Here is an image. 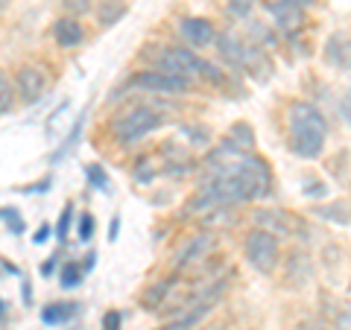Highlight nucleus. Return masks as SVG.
<instances>
[{
	"mask_svg": "<svg viewBox=\"0 0 351 330\" xmlns=\"http://www.w3.org/2000/svg\"><path fill=\"white\" fill-rule=\"evenodd\" d=\"M82 278H85V269L80 266V263H64L62 272H59V281H62V287H64V290L80 287Z\"/></svg>",
	"mask_w": 351,
	"mask_h": 330,
	"instance_id": "22",
	"label": "nucleus"
},
{
	"mask_svg": "<svg viewBox=\"0 0 351 330\" xmlns=\"http://www.w3.org/2000/svg\"><path fill=\"white\" fill-rule=\"evenodd\" d=\"M64 3V9H68V12H73V15H85V12H91V0H62Z\"/></svg>",
	"mask_w": 351,
	"mask_h": 330,
	"instance_id": "28",
	"label": "nucleus"
},
{
	"mask_svg": "<svg viewBox=\"0 0 351 330\" xmlns=\"http://www.w3.org/2000/svg\"><path fill=\"white\" fill-rule=\"evenodd\" d=\"M44 91H47V73L36 64H27V68H21L15 73V94H21V100L24 103H38Z\"/></svg>",
	"mask_w": 351,
	"mask_h": 330,
	"instance_id": "8",
	"label": "nucleus"
},
{
	"mask_svg": "<svg viewBox=\"0 0 351 330\" xmlns=\"http://www.w3.org/2000/svg\"><path fill=\"white\" fill-rule=\"evenodd\" d=\"M290 149L299 158H319L328 140V120L313 103H293L290 105Z\"/></svg>",
	"mask_w": 351,
	"mask_h": 330,
	"instance_id": "1",
	"label": "nucleus"
},
{
	"mask_svg": "<svg viewBox=\"0 0 351 330\" xmlns=\"http://www.w3.org/2000/svg\"><path fill=\"white\" fill-rule=\"evenodd\" d=\"M85 117H88V108H85V112L80 114V120H76V123H73V129L68 131V138H64V144L56 149V152H53V164H56V161H62L64 155H68V152L76 147V140H80V135H82V129H85Z\"/></svg>",
	"mask_w": 351,
	"mask_h": 330,
	"instance_id": "17",
	"label": "nucleus"
},
{
	"mask_svg": "<svg viewBox=\"0 0 351 330\" xmlns=\"http://www.w3.org/2000/svg\"><path fill=\"white\" fill-rule=\"evenodd\" d=\"M202 330H223V327H202Z\"/></svg>",
	"mask_w": 351,
	"mask_h": 330,
	"instance_id": "38",
	"label": "nucleus"
},
{
	"mask_svg": "<svg viewBox=\"0 0 351 330\" xmlns=\"http://www.w3.org/2000/svg\"><path fill=\"white\" fill-rule=\"evenodd\" d=\"M223 170L232 175L240 202H258L263 196H269V190H272V170L261 155L240 152V155H234Z\"/></svg>",
	"mask_w": 351,
	"mask_h": 330,
	"instance_id": "2",
	"label": "nucleus"
},
{
	"mask_svg": "<svg viewBox=\"0 0 351 330\" xmlns=\"http://www.w3.org/2000/svg\"><path fill=\"white\" fill-rule=\"evenodd\" d=\"M267 12L276 21V27L281 32H299L304 24V12L302 6L290 3V0H276V3H267Z\"/></svg>",
	"mask_w": 351,
	"mask_h": 330,
	"instance_id": "9",
	"label": "nucleus"
},
{
	"mask_svg": "<svg viewBox=\"0 0 351 330\" xmlns=\"http://www.w3.org/2000/svg\"><path fill=\"white\" fill-rule=\"evenodd\" d=\"M252 3H255V0H228V9H232V15L246 18L249 9H252Z\"/></svg>",
	"mask_w": 351,
	"mask_h": 330,
	"instance_id": "30",
	"label": "nucleus"
},
{
	"mask_svg": "<svg viewBox=\"0 0 351 330\" xmlns=\"http://www.w3.org/2000/svg\"><path fill=\"white\" fill-rule=\"evenodd\" d=\"M123 327V313H117V310H108L103 316V330H120Z\"/></svg>",
	"mask_w": 351,
	"mask_h": 330,
	"instance_id": "29",
	"label": "nucleus"
},
{
	"mask_svg": "<svg viewBox=\"0 0 351 330\" xmlns=\"http://www.w3.org/2000/svg\"><path fill=\"white\" fill-rule=\"evenodd\" d=\"M223 290H226V281H217L214 287H208L199 299H196V304L191 307L188 313H182V316H176L170 325H164L161 330H193V327H199V322L208 316L217 307V299L223 295Z\"/></svg>",
	"mask_w": 351,
	"mask_h": 330,
	"instance_id": "7",
	"label": "nucleus"
},
{
	"mask_svg": "<svg viewBox=\"0 0 351 330\" xmlns=\"http://www.w3.org/2000/svg\"><path fill=\"white\" fill-rule=\"evenodd\" d=\"M15 105V88H12V79L0 71V114H9Z\"/></svg>",
	"mask_w": 351,
	"mask_h": 330,
	"instance_id": "23",
	"label": "nucleus"
},
{
	"mask_svg": "<svg viewBox=\"0 0 351 330\" xmlns=\"http://www.w3.org/2000/svg\"><path fill=\"white\" fill-rule=\"evenodd\" d=\"M214 243H217V237L211 234V231H205V234H196L191 243L179 251V257H176V269H188V266H193V263H199L208 255V251L214 249Z\"/></svg>",
	"mask_w": 351,
	"mask_h": 330,
	"instance_id": "10",
	"label": "nucleus"
},
{
	"mask_svg": "<svg viewBox=\"0 0 351 330\" xmlns=\"http://www.w3.org/2000/svg\"><path fill=\"white\" fill-rule=\"evenodd\" d=\"M47 240H50V225H41V228L36 231V234H32V243H36V246L47 243Z\"/></svg>",
	"mask_w": 351,
	"mask_h": 330,
	"instance_id": "31",
	"label": "nucleus"
},
{
	"mask_svg": "<svg viewBox=\"0 0 351 330\" xmlns=\"http://www.w3.org/2000/svg\"><path fill=\"white\" fill-rule=\"evenodd\" d=\"M56 260H59V257H50V260L41 266V272H44V275H50V272H53V266H56Z\"/></svg>",
	"mask_w": 351,
	"mask_h": 330,
	"instance_id": "33",
	"label": "nucleus"
},
{
	"mask_svg": "<svg viewBox=\"0 0 351 330\" xmlns=\"http://www.w3.org/2000/svg\"><path fill=\"white\" fill-rule=\"evenodd\" d=\"M73 330H82V327H73Z\"/></svg>",
	"mask_w": 351,
	"mask_h": 330,
	"instance_id": "39",
	"label": "nucleus"
},
{
	"mask_svg": "<svg viewBox=\"0 0 351 330\" xmlns=\"http://www.w3.org/2000/svg\"><path fill=\"white\" fill-rule=\"evenodd\" d=\"M325 56L331 62V68L337 71H348V36H331L325 47Z\"/></svg>",
	"mask_w": 351,
	"mask_h": 330,
	"instance_id": "16",
	"label": "nucleus"
},
{
	"mask_svg": "<svg viewBox=\"0 0 351 330\" xmlns=\"http://www.w3.org/2000/svg\"><path fill=\"white\" fill-rule=\"evenodd\" d=\"M123 15H126V6L120 3V0H103V6H100V24L103 27H114Z\"/></svg>",
	"mask_w": 351,
	"mask_h": 330,
	"instance_id": "19",
	"label": "nucleus"
},
{
	"mask_svg": "<svg viewBox=\"0 0 351 330\" xmlns=\"http://www.w3.org/2000/svg\"><path fill=\"white\" fill-rule=\"evenodd\" d=\"M182 36L184 41L191 44V47H208V44H214L217 32H214V24L205 18H184L182 21Z\"/></svg>",
	"mask_w": 351,
	"mask_h": 330,
	"instance_id": "11",
	"label": "nucleus"
},
{
	"mask_svg": "<svg viewBox=\"0 0 351 330\" xmlns=\"http://www.w3.org/2000/svg\"><path fill=\"white\" fill-rule=\"evenodd\" d=\"M170 287H173V281H158L156 283V290H149L147 292V307H158V304H164V295L170 292Z\"/></svg>",
	"mask_w": 351,
	"mask_h": 330,
	"instance_id": "27",
	"label": "nucleus"
},
{
	"mask_svg": "<svg viewBox=\"0 0 351 330\" xmlns=\"http://www.w3.org/2000/svg\"><path fill=\"white\" fill-rule=\"evenodd\" d=\"M299 330H313V325H302V327H299Z\"/></svg>",
	"mask_w": 351,
	"mask_h": 330,
	"instance_id": "37",
	"label": "nucleus"
},
{
	"mask_svg": "<svg viewBox=\"0 0 351 330\" xmlns=\"http://www.w3.org/2000/svg\"><path fill=\"white\" fill-rule=\"evenodd\" d=\"M9 6V0H0V12H3V9Z\"/></svg>",
	"mask_w": 351,
	"mask_h": 330,
	"instance_id": "36",
	"label": "nucleus"
},
{
	"mask_svg": "<svg viewBox=\"0 0 351 330\" xmlns=\"http://www.w3.org/2000/svg\"><path fill=\"white\" fill-rule=\"evenodd\" d=\"M85 179L94 190H100V193L112 190V181H108V175H106V170L100 167V164H85Z\"/></svg>",
	"mask_w": 351,
	"mask_h": 330,
	"instance_id": "20",
	"label": "nucleus"
},
{
	"mask_svg": "<svg viewBox=\"0 0 351 330\" xmlns=\"http://www.w3.org/2000/svg\"><path fill=\"white\" fill-rule=\"evenodd\" d=\"M255 223L263 231H269V234H290V231H293V219L284 211H258Z\"/></svg>",
	"mask_w": 351,
	"mask_h": 330,
	"instance_id": "15",
	"label": "nucleus"
},
{
	"mask_svg": "<svg viewBox=\"0 0 351 330\" xmlns=\"http://www.w3.org/2000/svg\"><path fill=\"white\" fill-rule=\"evenodd\" d=\"M117 231H120V216L112 219V228H108V240H117Z\"/></svg>",
	"mask_w": 351,
	"mask_h": 330,
	"instance_id": "32",
	"label": "nucleus"
},
{
	"mask_svg": "<svg viewBox=\"0 0 351 330\" xmlns=\"http://www.w3.org/2000/svg\"><path fill=\"white\" fill-rule=\"evenodd\" d=\"M217 44H219V56H223L232 68H243V59H246V44L240 41L237 36H232V32H226V36H219V38H214Z\"/></svg>",
	"mask_w": 351,
	"mask_h": 330,
	"instance_id": "13",
	"label": "nucleus"
},
{
	"mask_svg": "<svg viewBox=\"0 0 351 330\" xmlns=\"http://www.w3.org/2000/svg\"><path fill=\"white\" fill-rule=\"evenodd\" d=\"M243 251H246V260L252 269H258L261 275H269L272 269L278 266V257H281V246H278V237L269 234L263 228H255L246 234V243H243Z\"/></svg>",
	"mask_w": 351,
	"mask_h": 330,
	"instance_id": "5",
	"label": "nucleus"
},
{
	"mask_svg": "<svg viewBox=\"0 0 351 330\" xmlns=\"http://www.w3.org/2000/svg\"><path fill=\"white\" fill-rule=\"evenodd\" d=\"M316 216L322 219H331V223L348 228V205L346 202H337V205H325V207H316Z\"/></svg>",
	"mask_w": 351,
	"mask_h": 330,
	"instance_id": "21",
	"label": "nucleus"
},
{
	"mask_svg": "<svg viewBox=\"0 0 351 330\" xmlns=\"http://www.w3.org/2000/svg\"><path fill=\"white\" fill-rule=\"evenodd\" d=\"M290 3H295V6H302V9H304V6H313L316 0H290Z\"/></svg>",
	"mask_w": 351,
	"mask_h": 330,
	"instance_id": "34",
	"label": "nucleus"
},
{
	"mask_svg": "<svg viewBox=\"0 0 351 330\" xmlns=\"http://www.w3.org/2000/svg\"><path fill=\"white\" fill-rule=\"evenodd\" d=\"M76 313H80V304H76V301H56V304H47L41 310V322L50 325V327H56V325L71 322Z\"/></svg>",
	"mask_w": 351,
	"mask_h": 330,
	"instance_id": "14",
	"label": "nucleus"
},
{
	"mask_svg": "<svg viewBox=\"0 0 351 330\" xmlns=\"http://www.w3.org/2000/svg\"><path fill=\"white\" fill-rule=\"evenodd\" d=\"M156 68L161 71H170V73H179V76H202L208 82H223V71H217V64L199 59L193 50L188 47H164L156 53Z\"/></svg>",
	"mask_w": 351,
	"mask_h": 330,
	"instance_id": "3",
	"label": "nucleus"
},
{
	"mask_svg": "<svg viewBox=\"0 0 351 330\" xmlns=\"http://www.w3.org/2000/svg\"><path fill=\"white\" fill-rule=\"evenodd\" d=\"M71 223H73V205H64V211H62L59 223H56V237H59V243H64V240H68Z\"/></svg>",
	"mask_w": 351,
	"mask_h": 330,
	"instance_id": "26",
	"label": "nucleus"
},
{
	"mask_svg": "<svg viewBox=\"0 0 351 330\" xmlns=\"http://www.w3.org/2000/svg\"><path fill=\"white\" fill-rule=\"evenodd\" d=\"M164 117L158 108H152V105H138V108H129V112L120 114L114 123H112V135L120 147H132V144H138L141 138H147L149 131H156L164 126Z\"/></svg>",
	"mask_w": 351,
	"mask_h": 330,
	"instance_id": "4",
	"label": "nucleus"
},
{
	"mask_svg": "<svg viewBox=\"0 0 351 330\" xmlns=\"http://www.w3.org/2000/svg\"><path fill=\"white\" fill-rule=\"evenodd\" d=\"M0 219L12 228V234H24V216L18 214V207H0Z\"/></svg>",
	"mask_w": 351,
	"mask_h": 330,
	"instance_id": "24",
	"label": "nucleus"
},
{
	"mask_svg": "<svg viewBox=\"0 0 351 330\" xmlns=\"http://www.w3.org/2000/svg\"><path fill=\"white\" fill-rule=\"evenodd\" d=\"M6 316V304H3V299H0V318Z\"/></svg>",
	"mask_w": 351,
	"mask_h": 330,
	"instance_id": "35",
	"label": "nucleus"
},
{
	"mask_svg": "<svg viewBox=\"0 0 351 330\" xmlns=\"http://www.w3.org/2000/svg\"><path fill=\"white\" fill-rule=\"evenodd\" d=\"M132 88H141V91H147V94H188L191 91V79L188 76H179V73H170V71H141L135 79L129 82Z\"/></svg>",
	"mask_w": 351,
	"mask_h": 330,
	"instance_id": "6",
	"label": "nucleus"
},
{
	"mask_svg": "<svg viewBox=\"0 0 351 330\" xmlns=\"http://www.w3.org/2000/svg\"><path fill=\"white\" fill-rule=\"evenodd\" d=\"M228 144H234L237 149H252L255 147V131H252V126L246 123H234L232 131H228Z\"/></svg>",
	"mask_w": 351,
	"mask_h": 330,
	"instance_id": "18",
	"label": "nucleus"
},
{
	"mask_svg": "<svg viewBox=\"0 0 351 330\" xmlns=\"http://www.w3.org/2000/svg\"><path fill=\"white\" fill-rule=\"evenodd\" d=\"M94 231H97V223H94V216L82 211L80 216V223H76V237H80V243H88V240L94 237Z\"/></svg>",
	"mask_w": 351,
	"mask_h": 330,
	"instance_id": "25",
	"label": "nucleus"
},
{
	"mask_svg": "<svg viewBox=\"0 0 351 330\" xmlns=\"http://www.w3.org/2000/svg\"><path fill=\"white\" fill-rule=\"evenodd\" d=\"M53 38H56L59 47L73 50V47H80L82 44L85 32H82V24L76 18H59L56 24H53Z\"/></svg>",
	"mask_w": 351,
	"mask_h": 330,
	"instance_id": "12",
	"label": "nucleus"
}]
</instances>
